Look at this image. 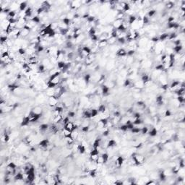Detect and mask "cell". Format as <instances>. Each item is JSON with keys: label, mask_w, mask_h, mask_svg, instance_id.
I'll return each instance as SVG.
<instances>
[{"label": "cell", "mask_w": 185, "mask_h": 185, "mask_svg": "<svg viewBox=\"0 0 185 185\" xmlns=\"http://www.w3.org/2000/svg\"><path fill=\"white\" fill-rule=\"evenodd\" d=\"M131 157L132 158L135 166H140L143 164L145 161V157L141 153H134L131 155Z\"/></svg>", "instance_id": "6da1fadb"}, {"label": "cell", "mask_w": 185, "mask_h": 185, "mask_svg": "<svg viewBox=\"0 0 185 185\" xmlns=\"http://www.w3.org/2000/svg\"><path fill=\"white\" fill-rule=\"evenodd\" d=\"M30 111L35 114V115H37V116H39V117H43V113H44V110H43V108L41 106H36L34 107H33L30 110Z\"/></svg>", "instance_id": "7a4b0ae2"}, {"label": "cell", "mask_w": 185, "mask_h": 185, "mask_svg": "<svg viewBox=\"0 0 185 185\" xmlns=\"http://www.w3.org/2000/svg\"><path fill=\"white\" fill-rule=\"evenodd\" d=\"M116 67V59H110L108 60V62L105 67L106 71L107 72H111L113 71Z\"/></svg>", "instance_id": "3957f363"}, {"label": "cell", "mask_w": 185, "mask_h": 185, "mask_svg": "<svg viewBox=\"0 0 185 185\" xmlns=\"http://www.w3.org/2000/svg\"><path fill=\"white\" fill-rule=\"evenodd\" d=\"M69 6H70L71 10H75L76 11L82 7V4L81 1L75 0V1H72L71 2H69Z\"/></svg>", "instance_id": "277c9868"}, {"label": "cell", "mask_w": 185, "mask_h": 185, "mask_svg": "<svg viewBox=\"0 0 185 185\" xmlns=\"http://www.w3.org/2000/svg\"><path fill=\"white\" fill-rule=\"evenodd\" d=\"M31 33V29H30L28 27L25 25L22 29H21L20 33V38L22 39H26L29 36V35Z\"/></svg>", "instance_id": "5b68a950"}, {"label": "cell", "mask_w": 185, "mask_h": 185, "mask_svg": "<svg viewBox=\"0 0 185 185\" xmlns=\"http://www.w3.org/2000/svg\"><path fill=\"white\" fill-rule=\"evenodd\" d=\"M58 103H59V99L57 98H56L55 96L48 97L47 104L50 107H55V106H57L58 105Z\"/></svg>", "instance_id": "8992f818"}, {"label": "cell", "mask_w": 185, "mask_h": 185, "mask_svg": "<svg viewBox=\"0 0 185 185\" xmlns=\"http://www.w3.org/2000/svg\"><path fill=\"white\" fill-rule=\"evenodd\" d=\"M101 87L102 95H103V96H108L110 95V90H111V89L108 87H107L106 85H103Z\"/></svg>", "instance_id": "52a82bcc"}, {"label": "cell", "mask_w": 185, "mask_h": 185, "mask_svg": "<svg viewBox=\"0 0 185 185\" xmlns=\"http://www.w3.org/2000/svg\"><path fill=\"white\" fill-rule=\"evenodd\" d=\"M127 56V51L124 48H120L119 51L116 53V57L117 58H122Z\"/></svg>", "instance_id": "ba28073f"}, {"label": "cell", "mask_w": 185, "mask_h": 185, "mask_svg": "<svg viewBox=\"0 0 185 185\" xmlns=\"http://www.w3.org/2000/svg\"><path fill=\"white\" fill-rule=\"evenodd\" d=\"M133 87L143 90L145 88V84L141 80H135V82H133Z\"/></svg>", "instance_id": "9c48e42d"}, {"label": "cell", "mask_w": 185, "mask_h": 185, "mask_svg": "<svg viewBox=\"0 0 185 185\" xmlns=\"http://www.w3.org/2000/svg\"><path fill=\"white\" fill-rule=\"evenodd\" d=\"M91 109V108H90ZM90 109H83L82 113V119H91V112Z\"/></svg>", "instance_id": "30bf717a"}, {"label": "cell", "mask_w": 185, "mask_h": 185, "mask_svg": "<svg viewBox=\"0 0 185 185\" xmlns=\"http://www.w3.org/2000/svg\"><path fill=\"white\" fill-rule=\"evenodd\" d=\"M158 133V131L154 127H152L151 129H149V131H148L149 137H155L157 136Z\"/></svg>", "instance_id": "8fae6325"}, {"label": "cell", "mask_w": 185, "mask_h": 185, "mask_svg": "<svg viewBox=\"0 0 185 185\" xmlns=\"http://www.w3.org/2000/svg\"><path fill=\"white\" fill-rule=\"evenodd\" d=\"M123 21L124 20H119V19H115L114 22L111 23V25H113V27H114V29H117V28H119L122 25V23H123Z\"/></svg>", "instance_id": "7c38bea8"}, {"label": "cell", "mask_w": 185, "mask_h": 185, "mask_svg": "<svg viewBox=\"0 0 185 185\" xmlns=\"http://www.w3.org/2000/svg\"><path fill=\"white\" fill-rule=\"evenodd\" d=\"M168 36H169V33H162L161 35H159L158 38H159V41L164 42V41H168Z\"/></svg>", "instance_id": "4fadbf2b"}, {"label": "cell", "mask_w": 185, "mask_h": 185, "mask_svg": "<svg viewBox=\"0 0 185 185\" xmlns=\"http://www.w3.org/2000/svg\"><path fill=\"white\" fill-rule=\"evenodd\" d=\"M74 127H75V124H74V122H72V121H69L68 122H67V123L64 124V129H68V130H69V131H72L73 130V129H74Z\"/></svg>", "instance_id": "5bb4252c"}, {"label": "cell", "mask_w": 185, "mask_h": 185, "mask_svg": "<svg viewBox=\"0 0 185 185\" xmlns=\"http://www.w3.org/2000/svg\"><path fill=\"white\" fill-rule=\"evenodd\" d=\"M28 1H21L20 3V8H19V12H24L28 7Z\"/></svg>", "instance_id": "9a60e30c"}, {"label": "cell", "mask_w": 185, "mask_h": 185, "mask_svg": "<svg viewBox=\"0 0 185 185\" xmlns=\"http://www.w3.org/2000/svg\"><path fill=\"white\" fill-rule=\"evenodd\" d=\"M163 172H164V174L166 178H170L174 175V174H173V172H172V171L170 168H165L164 170H163Z\"/></svg>", "instance_id": "2e32d148"}, {"label": "cell", "mask_w": 185, "mask_h": 185, "mask_svg": "<svg viewBox=\"0 0 185 185\" xmlns=\"http://www.w3.org/2000/svg\"><path fill=\"white\" fill-rule=\"evenodd\" d=\"M64 140L66 145H72L75 143V140L71 137V136H68V137H64Z\"/></svg>", "instance_id": "e0dca14e"}, {"label": "cell", "mask_w": 185, "mask_h": 185, "mask_svg": "<svg viewBox=\"0 0 185 185\" xmlns=\"http://www.w3.org/2000/svg\"><path fill=\"white\" fill-rule=\"evenodd\" d=\"M120 49V47L118 46V45H113V46H109V50H110V52L111 54H115L119 51V49Z\"/></svg>", "instance_id": "ac0fdd59"}, {"label": "cell", "mask_w": 185, "mask_h": 185, "mask_svg": "<svg viewBox=\"0 0 185 185\" xmlns=\"http://www.w3.org/2000/svg\"><path fill=\"white\" fill-rule=\"evenodd\" d=\"M49 128V124L42 123L41 125L39 126V129H40V131H41L42 133H43V132H45L48 131Z\"/></svg>", "instance_id": "d6986e66"}, {"label": "cell", "mask_w": 185, "mask_h": 185, "mask_svg": "<svg viewBox=\"0 0 185 185\" xmlns=\"http://www.w3.org/2000/svg\"><path fill=\"white\" fill-rule=\"evenodd\" d=\"M84 80L85 81V82L88 85L89 83L91 82V78H92V75L90 74V73H85L84 75L82 76Z\"/></svg>", "instance_id": "ffe728a7"}, {"label": "cell", "mask_w": 185, "mask_h": 185, "mask_svg": "<svg viewBox=\"0 0 185 185\" xmlns=\"http://www.w3.org/2000/svg\"><path fill=\"white\" fill-rule=\"evenodd\" d=\"M44 93L47 97L54 96V88H48L44 91Z\"/></svg>", "instance_id": "44dd1931"}, {"label": "cell", "mask_w": 185, "mask_h": 185, "mask_svg": "<svg viewBox=\"0 0 185 185\" xmlns=\"http://www.w3.org/2000/svg\"><path fill=\"white\" fill-rule=\"evenodd\" d=\"M80 135V129H75L73 131H72V134H71V137L75 140V141L77 140V138Z\"/></svg>", "instance_id": "7402d4cb"}, {"label": "cell", "mask_w": 185, "mask_h": 185, "mask_svg": "<svg viewBox=\"0 0 185 185\" xmlns=\"http://www.w3.org/2000/svg\"><path fill=\"white\" fill-rule=\"evenodd\" d=\"M52 121H53V124H58L59 123V122H61L62 120H63V117H62V114H60V115H58V116H57V117H52Z\"/></svg>", "instance_id": "603a6c76"}, {"label": "cell", "mask_w": 185, "mask_h": 185, "mask_svg": "<svg viewBox=\"0 0 185 185\" xmlns=\"http://www.w3.org/2000/svg\"><path fill=\"white\" fill-rule=\"evenodd\" d=\"M107 42H108V46H113V45H115V44H116V43L117 42V38H115V37L111 36V37H109V38L107 39Z\"/></svg>", "instance_id": "cb8c5ba5"}, {"label": "cell", "mask_w": 185, "mask_h": 185, "mask_svg": "<svg viewBox=\"0 0 185 185\" xmlns=\"http://www.w3.org/2000/svg\"><path fill=\"white\" fill-rule=\"evenodd\" d=\"M47 17L49 18V20H54L56 17H57V14L54 11H51V10H49L47 14H46Z\"/></svg>", "instance_id": "d4e9b609"}, {"label": "cell", "mask_w": 185, "mask_h": 185, "mask_svg": "<svg viewBox=\"0 0 185 185\" xmlns=\"http://www.w3.org/2000/svg\"><path fill=\"white\" fill-rule=\"evenodd\" d=\"M78 153H80V155H83L86 153V147L81 143H80L78 146Z\"/></svg>", "instance_id": "484cf974"}, {"label": "cell", "mask_w": 185, "mask_h": 185, "mask_svg": "<svg viewBox=\"0 0 185 185\" xmlns=\"http://www.w3.org/2000/svg\"><path fill=\"white\" fill-rule=\"evenodd\" d=\"M90 112H91V119L96 117V116H98L99 114L98 108H92L90 109Z\"/></svg>", "instance_id": "4316f807"}, {"label": "cell", "mask_w": 185, "mask_h": 185, "mask_svg": "<svg viewBox=\"0 0 185 185\" xmlns=\"http://www.w3.org/2000/svg\"><path fill=\"white\" fill-rule=\"evenodd\" d=\"M62 135L64 137H68V136H71V134H72V132L67 129H63L62 130Z\"/></svg>", "instance_id": "83f0119b"}, {"label": "cell", "mask_w": 185, "mask_h": 185, "mask_svg": "<svg viewBox=\"0 0 185 185\" xmlns=\"http://www.w3.org/2000/svg\"><path fill=\"white\" fill-rule=\"evenodd\" d=\"M106 110H107V108H106V106L104 104H101V105L98 106V111L99 114H102V113H104V112H105Z\"/></svg>", "instance_id": "f1b7e54d"}, {"label": "cell", "mask_w": 185, "mask_h": 185, "mask_svg": "<svg viewBox=\"0 0 185 185\" xmlns=\"http://www.w3.org/2000/svg\"><path fill=\"white\" fill-rule=\"evenodd\" d=\"M125 13L124 12H118L117 16H116V19H119V20H124L125 18Z\"/></svg>", "instance_id": "f546056e"}, {"label": "cell", "mask_w": 185, "mask_h": 185, "mask_svg": "<svg viewBox=\"0 0 185 185\" xmlns=\"http://www.w3.org/2000/svg\"><path fill=\"white\" fill-rule=\"evenodd\" d=\"M132 124L135 125V126H138L141 124H143V120L140 118V119H136L135 120H133L132 122Z\"/></svg>", "instance_id": "4dcf8cb0"}, {"label": "cell", "mask_w": 185, "mask_h": 185, "mask_svg": "<svg viewBox=\"0 0 185 185\" xmlns=\"http://www.w3.org/2000/svg\"><path fill=\"white\" fill-rule=\"evenodd\" d=\"M148 131H149V128H148L147 126H145V125L144 127L141 129L140 132L142 133V135H147V134L148 133Z\"/></svg>", "instance_id": "1f68e13d"}, {"label": "cell", "mask_w": 185, "mask_h": 185, "mask_svg": "<svg viewBox=\"0 0 185 185\" xmlns=\"http://www.w3.org/2000/svg\"><path fill=\"white\" fill-rule=\"evenodd\" d=\"M136 51H135V50H128L127 51V57H134L137 53Z\"/></svg>", "instance_id": "d6a6232c"}, {"label": "cell", "mask_w": 185, "mask_h": 185, "mask_svg": "<svg viewBox=\"0 0 185 185\" xmlns=\"http://www.w3.org/2000/svg\"><path fill=\"white\" fill-rule=\"evenodd\" d=\"M117 42H118V43H119L121 45H124L127 43V41H126L125 38L122 37V38H118L117 39Z\"/></svg>", "instance_id": "836d02e7"}, {"label": "cell", "mask_w": 185, "mask_h": 185, "mask_svg": "<svg viewBox=\"0 0 185 185\" xmlns=\"http://www.w3.org/2000/svg\"><path fill=\"white\" fill-rule=\"evenodd\" d=\"M157 184H158V183L156 182V180H153V179H150L148 182H147L145 183V185H157Z\"/></svg>", "instance_id": "e575fe53"}, {"label": "cell", "mask_w": 185, "mask_h": 185, "mask_svg": "<svg viewBox=\"0 0 185 185\" xmlns=\"http://www.w3.org/2000/svg\"><path fill=\"white\" fill-rule=\"evenodd\" d=\"M62 22L64 23V24H66L68 27L70 25V24H71V22H72V20H70L69 19H68L67 18H64L63 20H62Z\"/></svg>", "instance_id": "d590c367"}]
</instances>
